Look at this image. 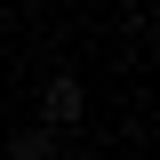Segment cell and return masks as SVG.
<instances>
[{
    "label": "cell",
    "mask_w": 160,
    "mask_h": 160,
    "mask_svg": "<svg viewBox=\"0 0 160 160\" xmlns=\"http://www.w3.org/2000/svg\"><path fill=\"white\" fill-rule=\"evenodd\" d=\"M80 112H88V88H80L72 72H56L48 88H40V128H72Z\"/></svg>",
    "instance_id": "obj_1"
},
{
    "label": "cell",
    "mask_w": 160,
    "mask_h": 160,
    "mask_svg": "<svg viewBox=\"0 0 160 160\" xmlns=\"http://www.w3.org/2000/svg\"><path fill=\"white\" fill-rule=\"evenodd\" d=\"M48 152H56V128H40V120L8 136V160H48Z\"/></svg>",
    "instance_id": "obj_2"
},
{
    "label": "cell",
    "mask_w": 160,
    "mask_h": 160,
    "mask_svg": "<svg viewBox=\"0 0 160 160\" xmlns=\"http://www.w3.org/2000/svg\"><path fill=\"white\" fill-rule=\"evenodd\" d=\"M48 160H80V152H48Z\"/></svg>",
    "instance_id": "obj_3"
}]
</instances>
